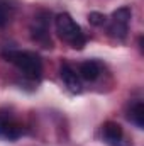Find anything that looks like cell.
I'll return each mask as SVG.
<instances>
[{
  "label": "cell",
  "mask_w": 144,
  "mask_h": 146,
  "mask_svg": "<svg viewBox=\"0 0 144 146\" xmlns=\"http://www.w3.org/2000/svg\"><path fill=\"white\" fill-rule=\"evenodd\" d=\"M3 58L7 61H10L12 65H15L29 78H39L42 73V63H41V58L36 53L10 49V51H3Z\"/></svg>",
  "instance_id": "6da1fadb"
},
{
  "label": "cell",
  "mask_w": 144,
  "mask_h": 146,
  "mask_svg": "<svg viewBox=\"0 0 144 146\" xmlns=\"http://www.w3.org/2000/svg\"><path fill=\"white\" fill-rule=\"evenodd\" d=\"M54 26H56V33L63 41L70 42L75 49H81L87 42V37L81 33V27L73 21V17L70 14L63 12L58 14L54 19Z\"/></svg>",
  "instance_id": "7a4b0ae2"
},
{
  "label": "cell",
  "mask_w": 144,
  "mask_h": 146,
  "mask_svg": "<svg viewBox=\"0 0 144 146\" xmlns=\"http://www.w3.org/2000/svg\"><path fill=\"white\" fill-rule=\"evenodd\" d=\"M31 33H32V39L41 42L42 48H51V37H49V31H48V14L46 12H41L34 17L32 26H31Z\"/></svg>",
  "instance_id": "3957f363"
},
{
  "label": "cell",
  "mask_w": 144,
  "mask_h": 146,
  "mask_svg": "<svg viewBox=\"0 0 144 146\" xmlns=\"http://www.w3.org/2000/svg\"><path fill=\"white\" fill-rule=\"evenodd\" d=\"M102 136H104V141L108 146H119L122 143V138H124L122 126L114 122V121H107L102 126Z\"/></svg>",
  "instance_id": "277c9868"
},
{
  "label": "cell",
  "mask_w": 144,
  "mask_h": 146,
  "mask_svg": "<svg viewBox=\"0 0 144 146\" xmlns=\"http://www.w3.org/2000/svg\"><path fill=\"white\" fill-rule=\"evenodd\" d=\"M20 134H22V126L17 124L14 119L0 114V138L2 139H9V141H14Z\"/></svg>",
  "instance_id": "5b68a950"
},
{
  "label": "cell",
  "mask_w": 144,
  "mask_h": 146,
  "mask_svg": "<svg viewBox=\"0 0 144 146\" xmlns=\"http://www.w3.org/2000/svg\"><path fill=\"white\" fill-rule=\"evenodd\" d=\"M59 73H61V80H63L65 87H66L71 94H80V92L83 90L81 80H80L78 73L75 72L70 65H63L61 70H59Z\"/></svg>",
  "instance_id": "8992f818"
},
{
  "label": "cell",
  "mask_w": 144,
  "mask_h": 146,
  "mask_svg": "<svg viewBox=\"0 0 144 146\" xmlns=\"http://www.w3.org/2000/svg\"><path fill=\"white\" fill-rule=\"evenodd\" d=\"M98 75H100V66H98L97 61H85L78 68V76L83 78V80H87V82L97 80Z\"/></svg>",
  "instance_id": "52a82bcc"
},
{
  "label": "cell",
  "mask_w": 144,
  "mask_h": 146,
  "mask_svg": "<svg viewBox=\"0 0 144 146\" xmlns=\"http://www.w3.org/2000/svg\"><path fill=\"white\" fill-rule=\"evenodd\" d=\"M15 0H0V27H5L15 14Z\"/></svg>",
  "instance_id": "ba28073f"
},
{
  "label": "cell",
  "mask_w": 144,
  "mask_h": 146,
  "mask_svg": "<svg viewBox=\"0 0 144 146\" xmlns=\"http://www.w3.org/2000/svg\"><path fill=\"white\" fill-rule=\"evenodd\" d=\"M129 119L139 127V129H143L144 127V104L139 100V102H136L132 107H131V112H129Z\"/></svg>",
  "instance_id": "9c48e42d"
},
{
  "label": "cell",
  "mask_w": 144,
  "mask_h": 146,
  "mask_svg": "<svg viewBox=\"0 0 144 146\" xmlns=\"http://www.w3.org/2000/svg\"><path fill=\"white\" fill-rule=\"evenodd\" d=\"M127 31H129V26L127 24H122V22H115V21H110V26H108V34L119 41L126 39L127 36Z\"/></svg>",
  "instance_id": "30bf717a"
},
{
  "label": "cell",
  "mask_w": 144,
  "mask_h": 146,
  "mask_svg": "<svg viewBox=\"0 0 144 146\" xmlns=\"http://www.w3.org/2000/svg\"><path fill=\"white\" fill-rule=\"evenodd\" d=\"M131 17H132L131 7H120V9H117V10L112 14V21L122 22V24H127V26H129V22H131Z\"/></svg>",
  "instance_id": "8fae6325"
},
{
  "label": "cell",
  "mask_w": 144,
  "mask_h": 146,
  "mask_svg": "<svg viewBox=\"0 0 144 146\" xmlns=\"http://www.w3.org/2000/svg\"><path fill=\"white\" fill-rule=\"evenodd\" d=\"M88 22H90L92 26H95V27H102V26L107 22V17H105V14H102V12H90V14H88Z\"/></svg>",
  "instance_id": "7c38bea8"
}]
</instances>
